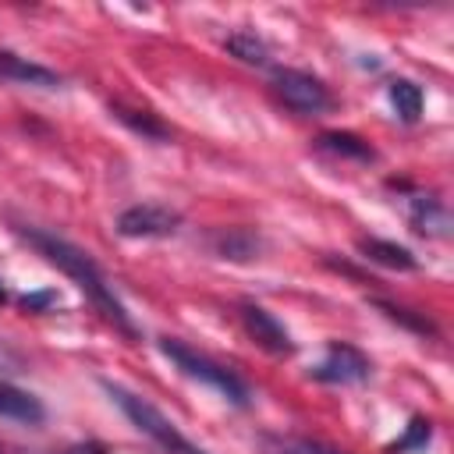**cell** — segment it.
<instances>
[{
  "label": "cell",
  "mask_w": 454,
  "mask_h": 454,
  "mask_svg": "<svg viewBox=\"0 0 454 454\" xmlns=\"http://www.w3.org/2000/svg\"><path fill=\"white\" fill-rule=\"evenodd\" d=\"M358 248L365 252V259H372L387 270H415V255L404 245H394V241H383V238H362Z\"/></svg>",
  "instance_id": "11"
},
{
  "label": "cell",
  "mask_w": 454,
  "mask_h": 454,
  "mask_svg": "<svg viewBox=\"0 0 454 454\" xmlns=\"http://www.w3.org/2000/svg\"><path fill=\"white\" fill-rule=\"evenodd\" d=\"M429 436H433V426H429V419H411V426H408V433L397 440V443H390V454H408V450H422L426 443H429Z\"/></svg>",
  "instance_id": "17"
},
{
  "label": "cell",
  "mask_w": 454,
  "mask_h": 454,
  "mask_svg": "<svg viewBox=\"0 0 454 454\" xmlns=\"http://www.w3.org/2000/svg\"><path fill=\"white\" fill-rule=\"evenodd\" d=\"M160 351H163L184 376H192V380L213 387L223 401H231V404H238V408H248L252 390H248V383H245L234 369H227V365H220V362H213V358H206L202 351L188 348V344L177 340V337H160Z\"/></svg>",
  "instance_id": "2"
},
{
  "label": "cell",
  "mask_w": 454,
  "mask_h": 454,
  "mask_svg": "<svg viewBox=\"0 0 454 454\" xmlns=\"http://www.w3.org/2000/svg\"><path fill=\"white\" fill-rule=\"evenodd\" d=\"M213 252L220 259H234V262H245L259 252V234L248 231V227H227V231H216L213 234Z\"/></svg>",
  "instance_id": "10"
},
{
  "label": "cell",
  "mask_w": 454,
  "mask_h": 454,
  "mask_svg": "<svg viewBox=\"0 0 454 454\" xmlns=\"http://www.w3.org/2000/svg\"><path fill=\"white\" fill-rule=\"evenodd\" d=\"M50 301H53V294H35V298H25L21 305L25 309H39V305H50Z\"/></svg>",
  "instance_id": "19"
},
{
  "label": "cell",
  "mask_w": 454,
  "mask_h": 454,
  "mask_svg": "<svg viewBox=\"0 0 454 454\" xmlns=\"http://www.w3.org/2000/svg\"><path fill=\"white\" fill-rule=\"evenodd\" d=\"M223 46H227V53L231 57H238L241 64H252V67H262V64H270V46L255 35V32H231L227 39H223Z\"/></svg>",
  "instance_id": "13"
},
{
  "label": "cell",
  "mask_w": 454,
  "mask_h": 454,
  "mask_svg": "<svg viewBox=\"0 0 454 454\" xmlns=\"http://www.w3.org/2000/svg\"><path fill=\"white\" fill-rule=\"evenodd\" d=\"M266 450L270 454H340L319 440H301V436H277V440H266Z\"/></svg>",
  "instance_id": "16"
},
{
  "label": "cell",
  "mask_w": 454,
  "mask_h": 454,
  "mask_svg": "<svg viewBox=\"0 0 454 454\" xmlns=\"http://www.w3.org/2000/svg\"><path fill=\"white\" fill-rule=\"evenodd\" d=\"M103 387H106V394L114 397V404L128 415V422H131L138 433H145L163 454H209V450L195 447L153 401H145V397H138V394H131V390H124V387H117V383H103Z\"/></svg>",
  "instance_id": "3"
},
{
  "label": "cell",
  "mask_w": 454,
  "mask_h": 454,
  "mask_svg": "<svg viewBox=\"0 0 454 454\" xmlns=\"http://www.w3.org/2000/svg\"><path fill=\"white\" fill-rule=\"evenodd\" d=\"M319 149H326V153H333L340 160H362V163L372 160L369 142H362L351 131H326V135H319Z\"/></svg>",
  "instance_id": "15"
},
{
  "label": "cell",
  "mask_w": 454,
  "mask_h": 454,
  "mask_svg": "<svg viewBox=\"0 0 454 454\" xmlns=\"http://www.w3.org/2000/svg\"><path fill=\"white\" fill-rule=\"evenodd\" d=\"M177 227H181V213L160 202H138L117 216L121 238H170L177 234Z\"/></svg>",
  "instance_id": "5"
},
{
  "label": "cell",
  "mask_w": 454,
  "mask_h": 454,
  "mask_svg": "<svg viewBox=\"0 0 454 454\" xmlns=\"http://www.w3.org/2000/svg\"><path fill=\"white\" fill-rule=\"evenodd\" d=\"M387 92H390V103H394L397 117L408 121V124H415L419 114H422V89L415 82H408V78H394Z\"/></svg>",
  "instance_id": "14"
},
{
  "label": "cell",
  "mask_w": 454,
  "mask_h": 454,
  "mask_svg": "<svg viewBox=\"0 0 454 454\" xmlns=\"http://www.w3.org/2000/svg\"><path fill=\"white\" fill-rule=\"evenodd\" d=\"M273 92L280 96V103L287 106V110H294V114H305V117H312V114H323V110H330V89L316 78V74H309V71H298V67H277L273 71Z\"/></svg>",
  "instance_id": "4"
},
{
  "label": "cell",
  "mask_w": 454,
  "mask_h": 454,
  "mask_svg": "<svg viewBox=\"0 0 454 454\" xmlns=\"http://www.w3.org/2000/svg\"><path fill=\"white\" fill-rule=\"evenodd\" d=\"M0 301H4V287H0Z\"/></svg>",
  "instance_id": "20"
},
{
  "label": "cell",
  "mask_w": 454,
  "mask_h": 454,
  "mask_svg": "<svg viewBox=\"0 0 454 454\" xmlns=\"http://www.w3.org/2000/svg\"><path fill=\"white\" fill-rule=\"evenodd\" d=\"M411 223L415 231L422 234H433V238H447V209L429 199V195H415L411 199Z\"/></svg>",
  "instance_id": "12"
},
{
  "label": "cell",
  "mask_w": 454,
  "mask_h": 454,
  "mask_svg": "<svg viewBox=\"0 0 454 454\" xmlns=\"http://www.w3.org/2000/svg\"><path fill=\"white\" fill-rule=\"evenodd\" d=\"M0 419H11V422H21V426H39L46 419V408L35 394H28L25 387L11 383V380H0Z\"/></svg>",
  "instance_id": "8"
},
{
  "label": "cell",
  "mask_w": 454,
  "mask_h": 454,
  "mask_svg": "<svg viewBox=\"0 0 454 454\" xmlns=\"http://www.w3.org/2000/svg\"><path fill=\"white\" fill-rule=\"evenodd\" d=\"M67 454H106V447H103V443H96V440H89V443H78V447H71Z\"/></svg>",
  "instance_id": "18"
},
{
  "label": "cell",
  "mask_w": 454,
  "mask_h": 454,
  "mask_svg": "<svg viewBox=\"0 0 454 454\" xmlns=\"http://www.w3.org/2000/svg\"><path fill=\"white\" fill-rule=\"evenodd\" d=\"M369 358L355 348V344H340V340H333L330 348H326V355L309 369V376L312 380H319V383H340V387H348V383H362V380H369Z\"/></svg>",
  "instance_id": "6"
},
{
  "label": "cell",
  "mask_w": 454,
  "mask_h": 454,
  "mask_svg": "<svg viewBox=\"0 0 454 454\" xmlns=\"http://www.w3.org/2000/svg\"><path fill=\"white\" fill-rule=\"evenodd\" d=\"M0 82L57 85L60 78H57L50 67H43V64H32V60H25V57H18V53H7V50H0Z\"/></svg>",
  "instance_id": "9"
},
{
  "label": "cell",
  "mask_w": 454,
  "mask_h": 454,
  "mask_svg": "<svg viewBox=\"0 0 454 454\" xmlns=\"http://www.w3.org/2000/svg\"><path fill=\"white\" fill-rule=\"evenodd\" d=\"M238 309H241V323H245L248 337H252L259 348H266L270 355H291V351H294V340H291L287 326H284L270 309H262V305H255V301H241Z\"/></svg>",
  "instance_id": "7"
},
{
  "label": "cell",
  "mask_w": 454,
  "mask_h": 454,
  "mask_svg": "<svg viewBox=\"0 0 454 454\" xmlns=\"http://www.w3.org/2000/svg\"><path fill=\"white\" fill-rule=\"evenodd\" d=\"M21 238H25L50 266H57L64 277H71L74 287L92 301V309H96L106 323H114L124 337H138V330H135V323H131L124 301L114 294V284L106 280V273L96 266V259H92L89 252H82L78 245H71V241L60 238V234L39 231V227H21Z\"/></svg>",
  "instance_id": "1"
}]
</instances>
